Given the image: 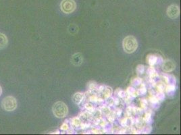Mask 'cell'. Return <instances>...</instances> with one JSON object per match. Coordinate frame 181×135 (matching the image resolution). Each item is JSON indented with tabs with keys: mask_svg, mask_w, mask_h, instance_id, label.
Listing matches in <instances>:
<instances>
[{
	"mask_svg": "<svg viewBox=\"0 0 181 135\" xmlns=\"http://www.w3.org/2000/svg\"><path fill=\"white\" fill-rule=\"evenodd\" d=\"M143 120H144V122H147V123L151 122V115L150 112H147L146 113H145L144 118H143Z\"/></svg>",
	"mask_w": 181,
	"mask_h": 135,
	"instance_id": "cell-20",
	"label": "cell"
},
{
	"mask_svg": "<svg viewBox=\"0 0 181 135\" xmlns=\"http://www.w3.org/2000/svg\"><path fill=\"white\" fill-rule=\"evenodd\" d=\"M147 92V89H146V87H145V85H141V87L139 88V89L137 90V95H144V94L146 93Z\"/></svg>",
	"mask_w": 181,
	"mask_h": 135,
	"instance_id": "cell-16",
	"label": "cell"
},
{
	"mask_svg": "<svg viewBox=\"0 0 181 135\" xmlns=\"http://www.w3.org/2000/svg\"><path fill=\"white\" fill-rule=\"evenodd\" d=\"M155 97L158 101H163L165 98V95L163 92H158Z\"/></svg>",
	"mask_w": 181,
	"mask_h": 135,
	"instance_id": "cell-23",
	"label": "cell"
},
{
	"mask_svg": "<svg viewBox=\"0 0 181 135\" xmlns=\"http://www.w3.org/2000/svg\"><path fill=\"white\" fill-rule=\"evenodd\" d=\"M84 98V95L81 93H76L72 97V100L76 104L79 105L82 102Z\"/></svg>",
	"mask_w": 181,
	"mask_h": 135,
	"instance_id": "cell-8",
	"label": "cell"
},
{
	"mask_svg": "<svg viewBox=\"0 0 181 135\" xmlns=\"http://www.w3.org/2000/svg\"><path fill=\"white\" fill-rule=\"evenodd\" d=\"M149 101L152 103V104H154V105H157L158 104V102L159 101L157 100V99L156 98V97L155 96H151L150 97H149Z\"/></svg>",
	"mask_w": 181,
	"mask_h": 135,
	"instance_id": "cell-24",
	"label": "cell"
},
{
	"mask_svg": "<svg viewBox=\"0 0 181 135\" xmlns=\"http://www.w3.org/2000/svg\"><path fill=\"white\" fill-rule=\"evenodd\" d=\"M137 72L139 74H143L145 72V66L143 64H139L137 67Z\"/></svg>",
	"mask_w": 181,
	"mask_h": 135,
	"instance_id": "cell-19",
	"label": "cell"
},
{
	"mask_svg": "<svg viewBox=\"0 0 181 135\" xmlns=\"http://www.w3.org/2000/svg\"><path fill=\"white\" fill-rule=\"evenodd\" d=\"M175 90H176V87H175L174 85H169L166 89L167 93H171V92L174 91Z\"/></svg>",
	"mask_w": 181,
	"mask_h": 135,
	"instance_id": "cell-25",
	"label": "cell"
},
{
	"mask_svg": "<svg viewBox=\"0 0 181 135\" xmlns=\"http://www.w3.org/2000/svg\"><path fill=\"white\" fill-rule=\"evenodd\" d=\"M73 132H74V131L72 130H69L68 132V134H72V133H73Z\"/></svg>",
	"mask_w": 181,
	"mask_h": 135,
	"instance_id": "cell-40",
	"label": "cell"
},
{
	"mask_svg": "<svg viewBox=\"0 0 181 135\" xmlns=\"http://www.w3.org/2000/svg\"><path fill=\"white\" fill-rule=\"evenodd\" d=\"M143 122H144L143 119L141 118H137V120H136V126H137V128H142L143 126Z\"/></svg>",
	"mask_w": 181,
	"mask_h": 135,
	"instance_id": "cell-17",
	"label": "cell"
},
{
	"mask_svg": "<svg viewBox=\"0 0 181 135\" xmlns=\"http://www.w3.org/2000/svg\"><path fill=\"white\" fill-rule=\"evenodd\" d=\"M152 128L151 126H143V129L141 130L143 134H149L151 132Z\"/></svg>",
	"mask_w": 181,
	"mask_h": 135,
	"instance_id": "cell-18",
	"label": "cell"
},
{
	"mask_svg": "<svg viewBox=\"0 0 181 135\" xmlns=\"http://www.w3.org/2000/svg\"><path fill=\"white\" fill-rule=\"evenodd\" d=\"M107 122H105V120H102V122H101V126H102V127H105L106 125H107Z\"/></svg>",
	"mask_w": 181,
	"mask_h": 135,
	"instance_id": "cell-38",
	"label": "cell"
},
{
	"mask_svg": "<svg viewBox=\"0 0 181 135\" xmlns=\"http://www.w3.org/2000/svg\"><path fill=\"white\" fill-rule=\"evenodd\" d=\"M1 93H2V89H1V87H0V95H1Z\"/></svg>",
	"mask_w": 181,
	"mask_h": 135,
	"instance_id": "cell-41",
	"label": "cell"
},
{
	"mask_svg": "<svg viewBox=\"0 0 181 135\" xmlns=\"http://www.w3.org/2000/svg\"><path fill=\"white\" fill-rule=\"evenodd\" d=\"M88 87L89 90H91V91L95 90L97 87V83H95V82H90V83H88Z\"/></svg>",
	"mask_w": 181,
	"mask_h": 135,
	"instance_id": "cell-21",
	"label": "cell"
},
{
	"mask_svg": "<svg viewBox=\"0 0 181 135\" xmlns=\"http://www.w3.org/2000/svg\"><path fill=\"white\" fill-rule=\"evenodd\" d=\"M116 115H118V116H120V115L121 113H122V109H117L116 111Z\"/></svg>",
	"mask_w": 181,
	"mask_h": 135,
	"instance_id": "cell-37",
	"label": "cell"
},
{
	"mask_svg": "<svg viewBox=\"0 0 181 135\" xmlns=\"http://www.w3.org/2000/svg\"><path fill=\"white\" fill-rule=\"evenodd\" d=\"M121 125L122 126H127V118H125L121 120Z\"/></svg>",
	"mask_w": 181,
	"mask_h": 135,
	"instance_id": "cell-34",
	"label": "cell"
},
{
	"mask_svg": "<svg viewBox=\"0 0 181 135\" xmlns=\"http://www.w3.org/2000/svg\"><path fill=\"white\" fill-rule=\"evenodd\" d=\"M3 109L7 111H14L17 107V101L13 96H7L3 99L1 103Z\"/></svg>",
	"mask_w": 181,
	"mask_h": 135,
	"instance_id": "cell-3",
	"label": "cell"
},
{
	"mask_svg": "<svg viewBox=\"0 0 181 135\" xmlns=\"http://www.w3.org/2000/svg\"><path fill=\"white\" fill-rule=\"evenodd\" d=\"M147 73H148V75L149 76V77L151 78V79H153V78H154L155 76L157 75V72L156 71H155V68H153L152 66H151V67H149L148 69H147Z\"/></svg>",
	"mask_w": 181,
	"mask_h": 135,
	"instance_id": "cell-13",
	"label": "cell"
},
{
	"mask_svg": "<svg viewBox=\"0 0 181 135\" xmlns=\"http://www.w3.org/2000/svg\"><path fill=\"white\" fill-rule=\"evenodd\" d=\"M85 108L86 110L89 111H94V107L92 105L89 104V103H86L85 105Z\"/></svg>",
	"mask_w": 181,
	"mask_h": 135,
	"instance_id": "cell-28",
	"label": "cell"
},
{
	"mask_svg": "<svg viewBox=\"0 0 181 135\" xmlns=\"http://www.w3.org/2000/svg\"><path fill=\"white\" fill-rule=\"evenodd\" d=\"M101 111L104 113V114H105V115H107L109 114L110 112H111V111H110V109L109 108V107H103V109H102Z\"/></svg>",
	"mask_w": 181,
	"mask_h": 135,
	"instance_id": "cell-29",
	"label": "cell"
},
{
	"mask_svg": "<svg viewBox=\"0 0 181 135\" xmlns=\"http://www.w3.org/2000/svg\"><path fill=\"white\" fill-rule=\"evenodd\" d=\"M131 83L133 86L137 87V86H139L140 85H141V83H142V79L139 77L135 78V79H133V80H132Z\"/></svg>",
	"mask_w": 181,
	"mask_h": 135,
	"instance_id": "cell-15",
	"label": "cell"
},
{
	"mask_svg": "<svg viewBox=\"0 0 181 135\" xmlns=\"http://www.w3.org/2000/svg\"><path fill=\"white\" fill-rule=\"evenodd\" d=\"M108 120H109L110 122H113L115 120V112H110L109 114L108 115Z\"/></svg>",
	"mask_w": 181,
	"mask_h": 135,
	"instance_id": "cell-26",
	"label": "cell"
},
{
	"mask_svg": "<svg viewBox=\"0 0 181 135\" xmlns=\"http://www.w3.org/2000/svg\"><path fill=\"white\" fill-rule=\"evenodd\" d=\"M89 99L91 102H94V103L97 102V97L95 95H93L92 96H90Z\"/></svg>",
	"mask_w": 181,
	"mask_h": 135,
	"instance_id": "cell-30",
	"label": "cell"
},
{
	"mask_svg": "<svg viewBox=\"0 0 181 135\" xmlns=\"http://www.w3.org/2000/svg\"><path fill=\"white\" fill-rule=\"evenodd\" d=\"M108 101H107V103L108 105H109V106H112V105L114 104V100L113 99H110V98H108Z\"/></svg>",
	"mask_w": 181,
	"mask_h": 135,
	"instance_id": "cell-32",
	"label": "cell"
},
{
	"mask_svg": "<svg viewBox=\"0 0 181 135\" xmlns=\"http://www.w3.org/2000/svg\"><path fill=\"white\" fill-rule=\"evenodd\" d=\"M175 64L174 63V62L172 61V60H167L166 61H163V64H162V69L165 72H172V70H174L175 69Z\"/></svg>",
	"mask_w": 181,
	"mask_h": 135,
	"instance_id": "cell-6",
	"label": "cell"
},
{
	"mask_svg": "<svg viewBox=\"0 0 181 135\" xmlns=\"http://www.w3.org/2000/svg\"><path fill=\"white\" fill-rule=\"evenodd\" d=\"M60 128H61V130H68V128H69V126H68V125L66 124V123H64V124H63L62 126H61V127H60Z\"/></svg>",
	"mask_w": 181,
	"mask_h": 135,
	"instance_id": "cell-31",
	"label": "cell"
},
{
	"mask_svg": "<svg viewBox=\"0 0 181 135\" xmlns=\"http://www.w3.org/2000/svg\"><path fill=\"white\" fill-rule=\"evenodd\" d=\"M127 94H128V95L131 96V97H137V91L134 89L133 87H130L127 89Z\"/></svg>",
	"mask_w": 181,
	"mask_h": 135,
	"instance_id": "cell-12",
	"label": "cell"
},
{
	"mask_svg": "<svg viewBox=\"0 0 181 135\" xmlns=\"http://www.w3.org/2000/svg\"><path fill=\"white\" fill-rule=\"evenodd\" d=\"M167 15L171 19H176L180 15V8L176 4L170 5L167 9Z\"/></svg>",
	"mask_w": 181,
	"mask_h": 135,
	"instance_id": "cell-5",
	"label": "cell"
},
{
	"mask_svg": "<svg viewBox=\"0 0 181 135\" xmlns=\"http://www.w3.org/2000/svg\"><path fill=\"white\" fill-rule=\"evenodd\" d=\"M71 125H72L73 126L75 127H78L80 126V124H81V122H80V120L79 118H74L71 120Z\"/></svg>",
	"mask_w": 181,
	"mask_h": 135,
	"instance_id": "cell-14",
	"label": "cell"
},
{
	"mask_svg": "<svg viewBox=\"0 0 181 135\" xmlns=\"http://www.w3.org/2000/svg\"><path fill=\"white\" fill-rule=\"evenodd\" d=\"M83 61V57L80 53H77L75 54L72 56V63L74 64V66H80L81 65Z\"/></svg>",
	"mask_w": 181,
	"mask_h": 135,
	"instance_id": "cell-7",
	"label": "cell"
},
{
	"mask_svg": "<svg viewBox=\"0 0 181 135\" xmlns=\"http://www.w3.org/2000/svg\"><path fill=\"white\" fill-rule=\"evenodd\" d=\"M94 116L96 117V118H99V117L101 115V111H100L99 110H96V111H94Z\"/></svg>",
	"mask_w": 181,
	"mask_h": 135,
	"instance_id": "cell-35",
	"label": "cell"
},
{
	"mask_svg": "<svg viewBox=\"0 0 181 135\" xmlns=\"http://www.w3.org/2000/svg\"><path fill=\"white\" fill-rule=\"evenodd\" d=\"M103 95H104V97H105V99H107L108 98H110V97L112 96V89L111 87H105V89L103 90Z\"/></svg>",
	"mask_w": 181,
	"mask_h": 135,
	"instance_id": "cell-11",
	"label": "cell"
},
{
	"mask_svg": "<svg viewBox=\"0 0 181 135\" xmlns=\"http://www.w3.org/2000/svg\"><path fill=\"white\" fill-rule=\"evenodd\" d=\"M164 89V87L162 84H160V85H157V90H158L159 92H163Z\"/></svg>",
	"mask_w": 181,
	"mask_h": 135,
	"instance_id": "cell-33",
	"label": "cell"
},
{
	"mask_svg": "<svg viewBox=\"0 0 181 135\" xmlns=\"http://www.w3.org/2000/svg\"><path fill=\"white\" fill-rule=\"evenodd\" d=\"M147 62L151 66H153L157 64V57L155 55L149 54L147 56Z\"/></svg>",
	"mask_w": 181,
	"mask_h": 135,
	"instance_id": "cell-9",
	"label": "cell"
},
{
	"mask_svg": "<svg viewBox=\"0 0 181 135\" xmlns=\"http://www.w3.org/2000/svg\"><path fill=\"white\" fill-rule=\"evenodd\" d=\"M122 45L124 50L126 53L133 54L138 47V43L135 37L130 35L124 39Z\"/></svg>",
	"mask_w": 181,
	"mask_h": 135,
	"instance_id": "cell-1",
	"label": "cell"
},
{
	"mask_svg": "<svg viewBox=\"0 0 181 135\" xmlns=\"http://www.w3.org/2000/svg\"><path fill=\"white\" fill-rule=\"evenodd\" d=\"M119 102H120V101H119V100H118V99H116L115 100H114V103H115L116 105H118V104H119Z\"/></svg>",
	"mask_w": 181,
	"mask_h": 135,
	"instance_id": "cell-39",
	"label": "cell"
},
{
	"mask_svg": "<svg viewBox=\"0 0 181 135\" xmlns=\"http://www.w3.org/2000/svg\"><path fill=\"white\" fill-rule=\"evenodd\" d=\"M54 115L58 118H63L68 114V107L62 101H58L54 105L52 108Z\"/></svg>",
	"mask_w": 181,
	"mask_h": 135,
	"instance_id": "cell-2",
	"label": "cell"
},
{
	"mask_svg": "<svg viewBox=\"0 0 181 135\" xmlns=\"http://www.w3.org/2000/svg\"><path fill=\"white\" fill-rule=\"evenodd\" d=\"M7 45V39L4 34L0 33V50L5 48Z\"/></svg>",
	"mask_w": 181,
	"mask_h": 135,
	"instance_id": "cell-10",
	"label": "cell"
},
{
	"mask_svg": "<svg viewBox=\"0 0 181 135\" xmlns=\"http://www.w3.org/2000/svg\"><path fill=\"white\" fill-rule=\"evenodd\" d=\"M141 105L143 109H145L147 107V101L146 99H141Z\"/></svg>",
	"mask_w": 181,
	"mask_h": 135,
	"instance_id": "cell-27",
	"label": "cell"
},
{
	"mask_svg": "<svg viewBox=\"0 0 181 135\" xmlns=\"http://www.w3.org/2000/svg\"><path fill=\"white\" fill-rule=\"evenodd\" d=\"M60 7L63 12L69 14L75 10L76 5L74 0H62Z\"/></svg>",
	"mask_w": 181,
	"mask_h": 135,
	"instance_id": "cell-4",
	"label": "cell"
},
{
	"mask_svg": "<svg viewBox=\"0 0 181 135\" xmlns=\"http://www.w3.org/2000/svg\"><path fill=\"white\" fill-rule=\"evenodd\" d=\"M116 93H117V95H118V97H120V98H124V97H126V95H127V93H126V91H123V90L120 89H118V90H117Z\"/></svg>",
	"mask_w": 181,
	"mask_h": 135,
	"instance_id": "cell-22",
	"label": "cell"
},
{
	"mask_svg": "<svg viewBox=\"0 0 181 135\" xmlns=\"http://www.w3.org/2000/svg\"><path fill=\"white\" fill-rule=\"evenodd\" d=\"M104 89H105V86L101 85V86H99V88H98V91H99V92H102V91H103Z\"/></svg>",
	"mask_w": 181,
	"mask_h": 135,
	"instance_id": "cell-36",
	"label": "cell"
}]
</instances>
